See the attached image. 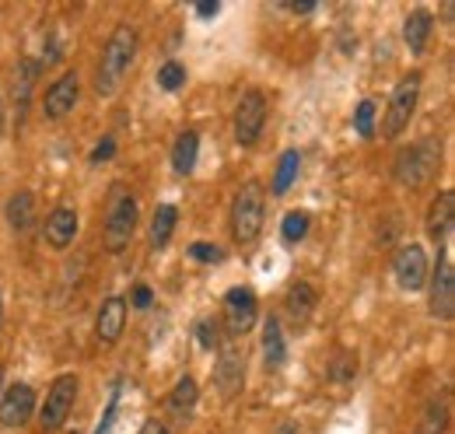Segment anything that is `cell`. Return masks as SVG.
<instances>
[{"mask_svg":"<svg viewBox=\"0 0 455 434\" xmlns=\"http://www.w3.org/2000/svg\"><path fill=\"white\" fill-rule=\"evenodd\" d=\"M137 60V32L130 25H119L102 53V63H99V74H95V92L102 99H113L116 92L123 88L130 67Z\"/></svg>","mask_w":455,"mask_h":434,"instance_id":"1","label":"cell"},{"mask_svg":"<svg viewBox=\"0 0 455 434\" xmlns=\"http://www.w3.org/2000/svg\"><path fill=\"white\" fill-rule=\"evenodd\" d=\"M263 214H267V197H263V186L259 182H245L238 193H235V204H231V235L238 245H249L259 238L263 231Z\"/></svg>","mask_w":455,"mask_h":434,"instance_id":"2","label":"cell"},{"mask_svg":"<svg viewBox=\"0 0 455 434\" xmlns=\"http://www.w3.org/2000/svg\"><path fill=\"white\" fill-rule=\"evenodd\" d=\"M137 221H140V211H137V197L116 182L109 189V214H106V245L113 253H123L137 231Z\"/></svg>","mask_w":455,"mask_h":434,"instance_id":"3","label":"cell"},{"mask_svg":"<svg viewBox=\"0 0 455 434\" xmlns=\"http://www.w3.org/2000/svg\"><path fill=\"white\" fill-rule=\"evenodd\" d=\"M442 165V144L435 137H424L417 144H410L406 151H399L396 158V179L403 186H424Z\"/></svg>","mask_w":455,"mask_h":434,"instance_id":"4","label":"cell"},{"mask_svg":"<svg viewBox=\"0 0 455 434\" xmlns=\"http://www.w3.org/2000/svg\"><path fill=\"white\" fill-rule=\"evenodd\" d=\"M420 84H424V77L417 70L406 74L396 84V92L389 99V108H386V137H399L410 126V119L417 112V102H420Z\"/></svg>","mask_w":455,"mask_h":434,"instance_id":"5","label":"cell"},{"mask_svg":"<svg viewBox=\"0 0 455 434\" xmlns=\"http://www.w3.org/2000/svg\"><path fill=\"white\" fill-rule=\"evenodd\" d=\"M263 126H267V99H263V92L252 88L238 99V108H235V141L242 148H252L259 141Z\"/></svg>","mask_w":455,"mask_h":434,"instance_id":"6","label":"cell"},{"mask_svg":"<svg viewBox=\"0 0 455 434\" xmlns=\"http://www.w3.org/2000/svg\"><path fill=\"white\" fill-rule=\"evenodd\" d=\"M74 399H77V375H60V379H53L50 392H46V403H43V410H39L43 431L63 428V421H67L70 410H74Z\"/></svg>","mask_w":455,"mask_h":434,"instance_id":"7","label":"cell"},{"mask_svg":"<svg viewBox=\"0 0 455 434\" xmlns=\"http://www.w3.org/2000/svg\"><path fill=\"white\" fill-rule=\"evenodd\" d=\"M431 316L449 323L455 316V267L452 256L442 249L438 267H435V280H431Z\"/></svg>","mask_w":455,"mask_h":434,"instance_id":"8","label":"cell"},{"mask_svg":"<svg viewBox=\"0 0 455 434\" xmlns=\"http://www.w3.org/2000/svg\"><path fill=\"white\" fill-rule=\"evenodd\" d=\"M393 277H396V284L403 291H420L424 284H427V253H424V245H417V242H410V245H403L396 253V260H393Z\"/></svg>","mask_w":455,"mask_h":434,"instance_id":"9","label":"cell"},{"mask_svg":"<svg viewBox=\"0 0 455 434\" xmlns=\"http://www.w3.org/2000/svg\"><path fill=\"white\" fill-rule=\"evenodd\" d=\"M36 414V389L28 382H14L7 392H0V424L21 428Z\"/></svg>","mask_w":455,"mask_h":434,"instance_id":"10","label":"cell"},{"mask_svg":"<svg viewBox=\"0 0 455 434\" xmlns=\"http://www.w3.org/2000/svg\"><path fill=\"white\" fill-rule=\"evenodd\" d=\"M259 316V305H256V294L249 287H231L225 294V319H228V333L231 336H245L252 323Z\"/></svg>","mask_w":455,"mask_h":434,"instance_id":"11","label":"cell"},{"mask_svg":"<svg viewBox=\"0 0 455 434\" xmlns=\"http://www.w3.org/2000/svg\"><path fill=\"white\" fill-rule=\"evenodd\" d=\"M77 95H81V77H77V70H67L57 84H50V92H46V102H43L46 119H63L67 112H74Z\"/></svg>","mask_w":455,"mask_h":434,"instance_id":"12","label":"cell"},{"mask_svg":"<svg viewBox=\"0 0 455 434\" xmlns=\"http://www.w3.org/2000/svg\"><path fill=\"white\" fill-rule=\"evenodd\" d=\"M214 382H218L225 399H231L235 392H242V382H245V354H242V347L231 343V347L221 350V361L214 368Z\"/></svg>","mask_w":455,"mask_h":434,"instance_id":"13","label":"cell"},{"mask_svg":"<svg viewBox=\"0 0 455 434\" xmlns=\"http://www.w3.org/2000/svg\"><path fill=\"white\" fill-rule=\"evenodd\" d=\"M123 329H126V298H106L102 309H99V319H95L99 343H106V347L119 343Z\"/></svg>","mask_w":455,"mask_h":434,"instance_id":"14","label":"cell"},{"mask_svg":"<svg viewBox=\"0 0 455 434\" xmlns=\"http://www.w3.org/2000/svg\"><path fill=\"white\" fill-rule=\"evenodd\" d=\"M435 32V14L427 7H413L403 21V39L410 46V53H424L427 50V39Z\"/></svg>","mask_w":455,"mask_h":434,"instance_id":"15","label":"cell"},{"mask_svg":"<svg viewBox=\"0 0 455 434\" xmlns=\"http://www.w3.org/2000/svg\"><path fill=\"white\" fill-rule=\"evenodd\" d=\"M315 305H319V294H315V287L312 284H305V280H298V284H291L284 294V309L287 316L294 319V323H308L312 319V312H315Z\"/></svg>","mask_w":455,"mask_h":434,"instance_id":"16","label":"cell"},{"mask_svg":"<svg viewBox=\"0 0 455 434\" xmlns=\"http://www.w3.org/2000/svg\"><path fill=\"white\" fill-rule=\"evenodd\" d=\"M77 238V211L74 207H57L46 217V242L53 249H67Z\"/></svg>","mask_w":455,"mask_h":434,"instance_id":"17","label":"cell"},{"mask_svg":"<svg viewBox=\"0 0 455 434\" xmlns=\"http://www.w3.org/2000/svg\"><path fill=\"white\" fill-rule=\"evenodd\" d=\"M196 399H200L196 382L189 379V375H186V379H179V382H175V389L169 392V417L175 421V424H189Z\"/></svg>","mask_w":455,"mask_h":434,"instance_id":"18","label":"cell"},{"mask_svg":"<svg viewBox=\"0 0 455 434\" xmlns=\"http://www.w3.org/2000/svg\"><path fill=\"white\" fill-rule=\"evenodd\" d=\"M263 361H267V368H270V372L284 368V361H287L284 329H281L277 319H267V326H263Z\"/></svg>","mask_w":455,"mask_h":434,"instance_id":"19","label":"cell"},{"mask_svg":"<svg viewBox=\"0 0 455 434\" xmlns=\"http://www.w3.org/2000/svg\"><path fill=\"white\" fill-rule=\"evenodd\" d=\"M196 155H200V133H196V130L179 133V141H175V148H172V168H175L179 175H189V172L196 168Z\"/></svg>","mask_w":455,"mask_h":434,"instance_id":"20","label":"cell"},{"mask_svg":"<svg viewBox=\"0 0 455 434\" xmlns=\"http://www.w3.org/2000/svg\"><path fill=\"white\" fill-rule=\"evenodd\" d=\"M452 207H455V200L449 189L431 204V211H427V235H431L435 242H442V238L452 231Z\"/></svg>","mask_w":455,"mask_h":434,"instance_id":"21","label":"cell"},{"mask_svg":"<svg viewBox=\"0 0 455 434\" xmlns=\"http://www.w3.org/2000/svg\"><path fill=\"white\" fill-rule=\"evenodd\" d=\"M32 221H36V200H32V193H14L7 200V224L18 235H25L32 228Z\"/></svg>","mask_w":455,"mask_h":434,"instance_id":"22","label":"cell"},{"mask_svg":"<svg viewBox=\"0 0 455 434\" xmlns=\"http://www.w3.org/2000/svg\"><path fill=\"white\" fill-rule=\"evenodd\" d=\"M175 221H179V211L172 204H158V211L151 214V245L155 249L169 245L172 231H175Z\"/></svg>","mask_w":455,"mask_h":434,"instance_id":"23","label":"cell"},{"mask_svg":"<svg viewBox=\"0 0 455 434\" xmlns=\"http://www.w3.org/2000/svg\"><path fill=\"white\" fill-rule=\"evenodd\" d=\"M449 428V406L442 399L427 403V410L420 414V424H417V434H445Z\"/></svg>","mask_w":455,"mask_h":434,"instance_id":"24","label":"cell"},{"mask_svg":"<svg viewBox=\"0 0 455 434\" xmlns=\"http://www.w3.org/2000/svg\"><path fill=\"white\" fill-rule=\"evenodd\" d=\"M298 168H301L298 151H284V155H281V162H277V175H274V193H277V197L291 189V182L298 179Z\"/></svg>","mask_w":455,"mask_h":434,"instance_id":"25","label":"cell"},{"mask_svg":"<svg viewBox=\"0 0 455 434\" xmlns=\"http://www.w3.org/2000/svg\"><path fill=\"white\" fill-rule=\"evenodd\" d=\"M36 74H39V63L36 60H25L18 67V84H14V102L25 112L28 108V95H32V84H36Z\"/></svg>","mask_w":455,"mask_h":434,"instance_id":"26","label":"cell"},{"mask_svg":"<svg viewBox=\"0 0 455 434\" xmlns=\"http://www.w3.org/2000/svg\"><path fill=\"white\" fill-rule=\"evenodd\" d=\"M308 224H312V217L305 214V211H291V214H284V224H281V235H284L287 245L301 242V238L308 235Z\"/></svg>","mask_w":455,"mask_h":434,"instance_id":"27","label":"cell"},{"mask_svg":"<svg viewBox=\"0 0 455 434\" xmlns=\"http://www.w3.org/2000/svg\"><path fill=\"white\" fill-rule=\"evenodd\" d=\"M354 130H357L361 141H371L375 137V102L371 99H364L357 106V112H354Z\"/></svg>","mask_w":455,"mask_h":434,"instance_id":"28","label":"cell"},{"mask_svg":"<svg viewBox=\"0 0 455 434\" xmlns=\"http://www.w3.org/2000/svg\"><path fill=\"white\" fill-rule=\"evenodd\" d=\"M182 84H186V67L175 63V60L162 63V70H158V88H162V92H179Z\"/></svg>","mask_w":455,"mask_h":434,"instance_id":"29","label":"cell"},{"mask_svg":"<svg viewBox=\"0 0 455 434\" xmlns=\"http://www.w3.org/2000/svg\"><path fill=\"white\" fill-rule=\"evenodd\" d=\"M354 375H357V354H354V350H340V354L333 358V365H330V379L350 382Z\"/></svg>","mask_w":455,"mask_h":434,"instance_id":"30","label":"cell"},{"mask_svg":"<svg viewBox=\"0 0 455 434\" xmlns=\"http://www.w3.org/2000/svg\"><path fill=\"white\" fill-rule=\"evenodd\" d=\"M196 340H200L204 350L221 347V323H218V319H200V323H196Z\"/></svg>","mask_w":455,"mask_h":434,"instance_id":"31","label":"cell"},{"mask_svg":"<svg viewBox=\"0 0 455 434\" xmlns=\"http://www.w3.org/2000/svg\"><path fill=\"white\" fill-rule=\"evenodd\" d=\"M189 260H196V263H221L225 260V249L214 245V242H193L189 245Z\"/></svg>","mask_w":455,"mask_h":434,"instance_id":"32","label":"cell"},{"mask_svg":"<svg viewBox=\"0 0 455 434\" xmlns=\"http://www.w3.org/2000/svg\"><path fill=\"white\" fill-rule=\"evenodd\" d=\"M116 155V141L113 137H106V141H102V144H99V148H95V151H92V165H99V162H109V158H113Z\"/></svg>","mask_w":455,"mask_h":434,"instance_id":"33","label":"cell"},{"mask_svg":"<svg viewBox=\"0 0 455 434\" xmlns=\"http://www.w3.org/2000/svg\"><path fill=\"white\" fill-rule=\"evenodd\" d=\"M151 301H155V294H151V287H133V309H151Z\"/></svg>","mask_w":455,"mask_h":434,"instance_id":"34","label":"cell"},{"mask_svg":"<svg viewBox=\"0 0 455 434\" xmlns=\"http://www.w3.org/2000/svg\"><path fill=\"white\" fill-rule=\"evenodd\" d=\"M218 11H221V4H218V0H207V4H200V7H196V14H200V18H214Z\"/></svg>","mask_w":455,"mask_h":434,"instance_id":"35","label":"cell"},{"mask_svg":"<svg viewBox=\"0 0 455 434\" xmlns=\"http://www.w3.org/2000/svg\"><path fill=\"white\" fill-rule=\"evenodd\" d=\"M140 434H169V428H165L162 421H144V428H140Z\"/></svg>","mask_w":455,"mask_h":434,"instance_id":"36","label":"cell"},{"mask_svg":"<svg viewBox=\"0 0 455 434\" xmlns=\"http://www.w3.org/2000/svg\"><path fill=\"white\" fill-rule=\"evenodd\" d=\"M0 133H4V102H0Z\"/></svg>","mask_w":455,"mask_h":434,"instance_id":"37","label":"cell"},{"mask_svg":"<svg viewBox=\"0 0 455 434\" xmlns=\"http://www.w3.org/2000/svg\"><path fill=\"white\" fill-rule=\"evenodd\" d=\"M0 323H4V301H0Z\"/></svg>","mask_w":455,"mask_h":434,"instance_id":"38","label":"cell"},{"mask_svg":"<svg viewBox=\"0 0 455 434\" xmlns=\"http://www.w3.org/2000/svg\"><path fill=\"white\" fill-rule=\"evenodd\" d=\"M0 385H4V368H0Z\"/></svg>","mask_w":455,"mask_h":434,"instance_id":"39","label":"cell"}]
</instances>
